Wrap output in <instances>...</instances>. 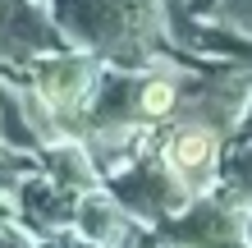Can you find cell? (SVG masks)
<instances>
[{
	"mask_svg": "<svg viewBox=\"0 0 252 248\" xmlns=\"http://www.w3.org/2000/svg\"><path fill=\"white\" fill-rule=\"evenodd\" d=\"M216 193L225 198L229 207H239L243 216H252V147H248V142H243V147H234V152H225Z\"/></svg>",
	"mask_w": 252,
	"mask_h": 248,
	"instance_id": "8992f818",
	"label": "cell"
},
{
	"mask_svg": "<svg viewBox=\"0 0 252 248\" xmlns=\"http://www.w3.org/2000/svg\"><path fill=\"white\" fill-rule=\"evenodd\" d=\"M19 212L28 230H69L73 216H78V193H69L51 179V175H32V179H19Z\"/></svg>",
	"mask_w": 252,
	"mask_h": 248,
	"instance_id": "277c9868",
	"label": "cell"
},
{
	"mask_svg": "<svg viewBox=\"0 0 252 248\" xmlns=\"http://www.w3.org/2000/svg\"><path fill=\"white\" fill-rule=\"evenodd\" d=\"M239 124H243V129H239V138H243L248 147H252V101L243 106V115H239Z\"/></svg>",
	"mask_w": 252,
	"mask_h": 248,
	"instance_id": "ba28073f",
	"label": "cell"
},
{
	"mask_svg": "<svg viewBox=\"0 0 252 248\" xmlns=\"http://www.w3.org/2000/svg\"><path fill=\"white\" fill-rule=\"evenodd\" d=\"M96 87H101V69L87 51L60 46L28 65V92L51 110V120H78V115L87 120Z\"/></svg>",
	"mask_w": 252,
	"mask_h": 248,
	"instance_id": "6da1fadb",
	"label": "cell"
},
{
	"mask_svg": "<svg viewBox=\"0 0 252 248\" xmlns=\"http://www.w3.org/2000/svg\"><path fill=\"white\" fill-rule=\"evenodd\" d=\"M216 14H220L225 23H239V19L252 23V0H220V9H216Z\"/></svg>",
	"mask_w": 252,
	"mask_h": 248,
	"instance_id": "52a82bcc",
	"label": "cell"
},
{
	"mask_svg": "<svg viewBox=\"0 0 252 248\" xmlns=\"http://www.w3.org/2000/svg\"><path fill=\"white\" fill-rule=\"evenodd\" d=\"M160 166L188 188V198L216 193L220 166H225V129L206 120H174L160 142Z\"/></svg>",
	"mask_w": 252,
	"mask_h": 248,
	"instance_id": "7a4b0ae2",
	"label": "cell"
},
{
	"mask_svg": "<svg viewBox=\"0 0 252 248\" xmlns=\"http://www.w3.org/2000/svg\"><path fill=\"white\" fill-rule=\"evenodd\" d=\"M0 216H5V212H0Z\"/></svg>",
	"mask_w": 252,
	"mask_h": 248,
	"instance_id": "30bf717a",
	"label": "cell"
},
{
	"mask_svg": "<svg viewBox=\"0 0 252 248\" xmlns=\"http://www.w3.org/2000/svg\"><path fill=\"white\" fill-rule=\"evenodd\" d=\"M73 230H78V239L92 244V248H115L124 239V230H133V221L124 216V207L110 193H83L78 198V216H73Z\"/></svg>",
	"mask_w": 252,
	"mask_h": 248,
	"instance_id": "5b68a950",
	"label": "cell"
},
{
	"mask_svg": "<svg viewBox=\"0 0 252 248\" xmlns=\"http://www.w3.org/2000/svg\"><path fill=\"white\" fill-rule=\"evenodd\" d=\"M64 248H92V244H83V239H64Z\"/></svg>",
	"mask_w": 252,
	"mask_h": 248,
	"instance_id": "9c48e42d",
	"label": "cell"
},
{
	"mask_svg": "<svg viewBox=\"0 0 252 248\" xmlns=\"http://www.w3.org/2000/svg\"><path fill=\"white\" fill-rule=\"evenodd\" d=\"M110 198L124 207L128 221H142V225H165L170 216L188 207V188L160 166V156L128 161V170L110 175Z\"/></svg>",
	"mask_w": 252,
	"mask_h": 248,
	"instance_id": "3957f363",
	"label": "cell"
}]
</instances>
